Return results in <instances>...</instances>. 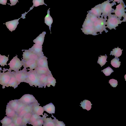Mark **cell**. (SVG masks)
<instances>
[{
	"mask_svg": "<svg viewBox=\"0 0 126 126\" xmlns=\"http://www.w3.org/2000/svg\"><path fill=\"white\" fill-rule=\"evenodd\" d=\"M9 56L7 57L5 55H2L0 54V65L1 66L7 65V63L9 60Z\"/></svg>",
	"mask_w": 126,
	"mask_h": 126,
	"instance_id": "8d00e7d4",
	"label": "cell"
},
{
	"mask_svg": "<svg viewBox=\"0 0 126 126\" xmlns=\"http://www.w3.org/2000/svg\"><path fill=\"white\" fill-rule=\"evenodd\" d=\"M21 17L18 19L9 21L5 23V24L9 30L11 32L15 30L19 23L18 21Z\"/></svg>",
	"mask_w": 126,
	"mask_h": 126,
	"instance_id": "4fadbf2b",
	"label": "cell"
},
{
	"mask_svg": "<svg viewBox=\"0 0 126 126\" xmlns=\"http://www.w3.org/2000/svg\"><path fill=\"white\" fill-rule=\"evenodd\" d=\"M23 50H24V51L23 52V59H22L23 60H33L37 61L39 57L36 54L29 49Z\"/></svg>",
	"mask_w": 126,
	"mask_h": 126,
	"instance_id": "9c48e42d",
	"label": "cell"
},
{
	"mask_svg": "<svg viewBox=\"0 0 126 126\" xmlns=\"http://www.w3.org/2000/svg\"><path fill=\"white\" fill-rule=\"evenodd\" d=\"M44 110L49 114H54L55 112V107L52 103H50L43 107Z\"/></svg>",
	"mask_w": 126,
	"mask_h": 126,
	"instance_id": "44dd1931",
	"label": "cell"
},
{
	"mask_svg": "<svg viewBox=\"0 0 126 126\" xmlns=\"http://www.w3.org/2000/svg\"><path fill=\"white\" fill-rule=\"evenodd\" d=\"M108 19H107L106 25V28H108L110 30L113 29L116 30L115 28L118 26V25L121 24L122 22L121 19L119 18L115 15L111 14L108 16Z\"/></svg>",
	"mask_w": 126,
	"mask_h": 126,
	"instance_id": "5b68a950",
	"label": "cell"
},
{
	"mask_svg": "<svg viewBox=\"0 0 126 126\" xmlns=\"http://www.w3.org/2000/svg\"><path fill=\"white\" fill-rule=\"evenodd\" d=\"M18 0H9L11 4H10L11 6L14 5L16 4L17 2H18Z\"/></svg>",
	"mask_w": 126,
	"mask_h": 126,
	"instance_id": "bcb514c9",
	"label": "cell"
},
{
	"mask_svg": "<svg viewBox=\"0 0 126 126\" xmlns=\"http://www.w3.org/2000/svg\"><path fill=\"white\" fill-rule=\"evenodd\" d=\"M93 27V22L90 19L87 17H86V18L84 22L82 25V27Z\"/></svg>",
	"mask_w": 126,
	"mask_h": 126,
	"instance_id": "74e56055",
	"label": "cell"
},
{
	"mask_svg": "<svg viewBox=\"0 0 126 126\" xmlns=\"http://www.w3.org/2000/svg\"><path fill=\"white\" fill-rule=\"evenodd\" d=\"M40 104L38 102L34 103L33 104L32 112L39 116L43 115L44 110L43 107L39 106Z\"/></svg>",
	"mask_w": 126,
	"mask_h": 126,
	"instance_id": "9a60e30c",
	"label": "cell"
},
{
	"mask_svg": "<svg viewBox=\"0 0 126 126\" xmlns=\"http://www.w3.org/2000/svg\"><path fill=\"white\" fill-rule=\"evenodd\" d=\"M48 115L46 113H44L43 115V118L44 121L43 125L44 126H55L53 120L51 117L46 118Z\"/></svg>",
	"mask_w": 126,
	"mask_h": 126,
	"instance_id": "e0dca14e",
	"label": "cell"
},
{
	"mask_svg": "<svg viewBox=\"0 0 126 126\" xmlns=\"http://www.w3.org/2000/svg\"><path fill=\"white\" fill-rule=\"evenodd\" d=\"M8 0H0V4L6 5Z\"/></svg>",
	"mask_w": 126,
	"mask_h": 126,
	"instance_id": "7dc6e473",
	"label": "cell"
},
{
	"mask_svg": "<svg viewBox=\"0 0 126 126\" xmlns=\"http://www.w3.org/2000/svg\"><path fill=\"white\" fill-rule=\"evenodd\" d=\"M107 19L103 18L101 17L98 19L93 23L94 27L95 32L97 33L99 32L100 34H102V32L104 31L107 33L108 31L107 30L105 25H106L107 22L106 21Z\"/></svg>",
	"mask_w": 126,
	"mask_h": 126,
	"instance_id": "3957f363",
	"label": "cell"
},
{
	"mask_svg": "<svg viewBox=\"0 0 126 126\" xmlns=\"http://www.w3.org/2000/svg\"><path fill=\"white\" fill-rule=\"evenodd\" d=\"M126 6L124 2L120 3L116 6V8L113 11L115 15L120 19L125 13L126 9H125Z\"/></svg>",
	"mask_w": 126,
	"mask_h": 126,
	"instance_id": "30bf717a",
	"label": "cell"
},
{
	"mask_svg": "<svg viewBox=\"0 0 126 126\" xmlns=\"http://www.w3.org/2000/svg\"><path fill=\"white\" fill-rule=\"evenodd\" d=\"M82 32L85 34H91L95 35L98 34L95 32L94 27H85L81 28Z\"/></svg>",
	"mask_w": 126,
	"mask_h": 126,
	"instance_id": "ac0fdd59",
	"label": "cell"
},
{
	"mask_svg": "<svg viewBox=\"0 0 126 126\" xmlns=\"http://www.w3.org/2000/svg\"><path fill=\"white\" fill-rule=\"evenodd\" d=\"M32 2L33 5L30 8L29 11L32 10L34 8V7H37L40 5L43 4L47 6V5L44 3V0H33Z\"/></svg>",
	"mask_w": 126,
	"mask_h": 126,
	"instance_id": "e575fe53",
	"label": "cell"
},
{
	"mask_svg": "<svg viewBox=\"0 0 126 126\" xmlns=\"http://www.w3.org/2000/svg\"><path fill=\"white\" fill-rule=\"evenodd\" d=\"M115 2L112 0H107L101 4L102 9V14L101 17L107 19V17L112 13H113L114 9L112 8V7L116 5Z\"/></svg>",
	"mask_w": 126,
	"mask_h": 126,
	"instance_id": "7a4b0ae2",
	"label": "cell"
},
{
	"mask_svg": "<svg viewBox=\"0 0 126 126\" xmlns=\"http://www.w3.org/2000/svg\"><path fill=\"white\" fill-rule=\"evenodd\" d=\"M0 122L2 124V126H8L13 122V121L12 118L5 116Z\"/></svg>",
	"mask_w": 126,
	"mask_h": 126,
	"instance_id": "836d02e7",
	"label": "cell"
},
{
	"mask_svg": "<svg viewBox=\"0 0 126 126\" xmlns=\"http://www.w3.org/2000/svg\"><path fill=\"white\" fill-rule=\"evenodd\" d=\"M27 70V69L23 68L22 70L16 72L14 71L15 78L19 84L22 82H25L28 76V71Z\"/></svg>",
	"mask_w": 126,
	"mask_h": 126,
	"instance_id": "52a82bcc",
	"label": "cell"
},
{
	"mask_svg": "<svg viewBox=\"0 0 126 126\" xmlns=\"http://www.w3.org/2000/svg\"><path fill=\"white\" fill-rule=\"evenodd\" d=\"M101 56L100 57H98L97 63H99L102 67L107 62V56L106 54H105V55H101Z\"/></svg>",
	"mask_w": 126,
	"mask_h": 126,
	"instance_id": "d6a6232c",
	"label": "cell"
},
{
	"mask_svg": "<svg viewBox=\"0 0 126 126\" xmlns=\"http://www.w3.org/2000/svg\"><path fill=\"white\" fill-rule=\"evenodd\" d=\"M47 59L44 55L39 57L37 61L38 66L48 68Z\"/></svg>",
	"mask_w": 126,
	"mask_h": 126,
	"instance_id": "d6986e66",
	"label": "cell"
},
{
	"mask_svg": "<svg viewBox=\"0 0 126 126\" xmlns=\"http://www.w3.org/2000/svg\"><path fill=\"white\" fill-rule=\"evenodd\" d=\"M11 76L10 79L7 84L6 86V87H12L15 89L17 88L18 85L19 84L17 80L14 75V71H11Z\"/></svg>",
	"mask_w": 126,
	"mask_h": 126,
	"instance_id": "5bb4252c",
	"label": "cell"
},
{
	"mask_svg": "<svg viewBox=\"0 0 126 126\" xmlns=\"http://www.w3.org/2000/svg\"><path fill=\"white\" fill-rule=\"evenodd\" d=\"M101 71H102L106 76H110L112 72H114L112 69L109 66L101 70Z\"/></svg>",
	"mask_w": 126,
	"mask_h": 126,
	"instance_id": "b9f144b4",
	"label": "cell"
},
{
	"mask_svg": "<svg viewBox=\"0 0 126 126\" xmlns=\"http://www.w3.org/2000/svg\"><path fill=\"white\" fill-rule=\"evenodd\" d=\"M19 101L18 99H15L10 101L7 103L8 106L16 112L18 107Z\"/></svg>",
	"mask_w": 126,
	"mask_h": 126,
	"instance_id": "484cf974",
	"label": "cell"
},
{
	"mask_svg": "<svg viewBox=\"0 0 126 126\" xmlns=\"http://www.w3.org/2000/svg\"><path fill=\"white\" fill-rule=\"evenodd\" d=\"M25 83H28L31 86L43 88V86L40 80L38 75L35 70L28 71V76Z\"/></svg>",
	"mask_w": 126,
	"mask_h": 126,
	"instance_id": "6da1fadb",
	"label": "cell"
},
{
	"mask_svg": "<svg viewBox=\"0 0 126 126\" xmlns=\"http://www.w3.org/2000/svg\"><path fill=\"white\" fill-rule=\"evenodd\" d=\"M50 8L48 9L47 12V15L45 18V23L49 27V29L51 33V24L53 22V20L52 17L50 15Z\"/></svg>",
	"mask_w": 126,
	"mask_h": 126,
	"instance_id": "7402d4cb",
	"label": "cell"
},
{
	"mask_svg": "<svg viewBox=\"0 0 126 126\" xmlns=\"http://www.w3.org/2000/svg\"><path fill=\"white\" fill-rule=\"evenodd\" d=\"M16 114V112L7 104L6 110V115L7 116L12 118L14 117Z\"/></svg>",
	"mask_w": 126,
	"mask_h": 126,
	"instance_id": "f1b7e54d",
	"label": "cell"
},
{
	"mask_svg": "<svg viewBox=\"0 0 126 126\" xmlns=\"http://www.w3.org/2000/svg\"><path fill=\"white\" fill-rule=\"evenodd\" d=\"M124 17L123 20H122V22H125L126 21V13H125L123 16Z\"/></svg>",
	"mask_w": 126,
	"mask_h": 126,
	"instance_id": "c3c4849f",
	"label": "cell"
},
{
	"mask_svg": "<svg viewBox=\"0 0 126 126\" xmlns=\"http://www.w3.org/2000/svg\"><path fill=\"white\" fill-rule=\"evenodd\" d=\"M48 75V74L38 75L40 82L43 87H44V88H45L47 86Z\"/></svg>",
	"mask_w": 126,
	"mask_h": 126,
	"instance_id": "f546056e",
	"label": "cell"
},
{
	"mask_svg": "<svg viewBox=\"0 0 126 126\" xmlns=\"http://www.w3.org/2000/svg\"><path fill=\"white\" fill-rule=\"evenodd\" d=\"M18 100L27 105L38 103L37 100L33 95L30 94L24 95Z\"/></svg>",
	"mask_w": 126,
	"mask_h": 126,
	"instance_id": "ba28073f",
	"label": "cell"
},
{
	"mask_svg": "<svg viewBox=\"0 0 126 126\" xmlns=\"http://www.w3.org/2000/svg\"><path fill=\"white\" fill-rule=\"evenodd\" d=\"M32 113V112L28 113L22 117V122L21 126H24L28 124Z\"/></svg>",
	"mask_w": 126,
	"mask_h": 126,
	"instance_id": "4316f807",
	"label": "cell"
},
{
	"mask_svg": "<svg viewBox=\"0 0 126 126\" xmlns=\"http://www.w3.org/2000/svg\"><path fill=\"white\" fill-rule=\"evenodd\" d=\"M22 60L23 63L24 68L27 69L28 68L29 71L35 70L38 66L37 61L33 60L24 61Z\"/></svg>",
	"mask_w": 126,
	"mask_h": 126,
	"instance_id": "8fae6325",
	"label": "cell"
},
{
	"mask_svg": "<svg viewBox=\"0 0 126 126\" xmlns=\"http://www.w3.org/2000/svg\"><path fill=\"white\" fill-rule=\"evenodd\" d=\"M56 83V79L53 77L52 74H51L48 75L47 86L48 87H50V85L54 87Z\"/></svg>",
	"mask_w": 126,
	"mask_h": 126,
	"instance_id": "83f0119b",
	"label": "cell"
},
{
	"mask_svg": "<svg viewBox=\"0 0 126 126\" xmlns=\"http://www.w3.org/2000/svg\"><path fill=\"white\" fill-rule=\"evenodd\" d=\"M88 13L86 16L88 17L90 20L93 23L95 22L98 19V18L92 13L88 12Z\"/></svg>",
	"mask_w": 126,
	"mask_h": 126,
	"instance_id": "7bdbcfd3",
	"label": "cell"
},
{
	"mask_svg": "<svg viewBox=\"0 0 126 126\" xmlns=\"http://www.w3.org/2000/svg\"><path fill=\"white\" fill-rule=\"evenodd\" d=\"M39 57L44 56L42 51V46L40 45L35 44L31 48L29 49Z\"/></svg>",
	"mask_w": 126,
	"mask_h": 126,
	"instance_id": "7c38bea8",
	"label": "cell"
},
{
	"mask_svg": "<svg viewBox=\"0 0 126 126\" xmlns=\"http://www.w3.org/2000/svg\"><path fill=\"white\" fill-rule=\"evenodd\" d=\"M123 50V49L121 50V48H119L118 47L117 48L115 47L113 49L112 51H111L110 55H114L115 57H118L121 55Z\"/></svg>",
	"mask_w": 126,
	"mask_h": 126,
	"instance_id": "4dcf8cb0",
	"label": "cell"
},
{
	"mask_svg": "<svg viewBox=\"0 0 126 126\" xmlns=\"http://www.w3.org/2000/svg\"><path fill=\"white\" fill-rule=\"evenodd\" d=\"M35 70L38 75L43 74H51L49 68L46 67L38 66Z\"/></svg>",
	"mask_w": 126,
	"mask_h": 126,
	"instance_id": "ffe728a7",
	"label": "cell"
},
{
	"mask_svg": "<svg viewBox=\"0 0 126 126\" xmlns=\"http://www.w3.org/2000/svg\"><path fill=\"white\" fill-rule=\"evenodd\" d=\"M42 117H41L40 116L32 112V116L28 124H31L33 123L38 119L41 118Z\"/></svg>",
	"mask_w": 126,
	"mask_h": 126,
	"instance_id": "f35d334b",
	"label": "cell"
},
{
	"mask_svg": "<svg viewBox=\"0 0 126 126\" xmlns=\"http://www.w3.org/2000/svg\"><path fill=\"white\" fill-rule=\"evenodd\" d=\"M109 83L113 87H116L118 84L117 80L113 79H110L109 81Z\"/></svg>",
	"mask_w": 126,
	"mask_h": 126,
	"instance_id": "f6af8a7d",
	"label": "cell"
},
{
	"mask_svg": "<svg viewBox=\"0 0 126 126\" xmlns=\"http://www.w3.org/2000/svg\"><path fill=\"white\" fill-rule=\"evenodd\" d=\"M19 101V100H18ZM19 104L16 113L18 115L19 113L25 108L27 105L19 101Z\"/></svg>",
	"mask_w": 126,
	"mask_h": 126,
	"instance_id": "ab89813d",
	"label": "cell"
},
{
	"mask_svg": "<svg viewBox=\"0 0 126 126\" xmlns=\"http://www.w3.org/2000/svg\"><path fill=\"white\" fill-rule=\"evenodd\" d=\"M88 12L92 13L98 18H100L102 14L101 4H99L96 5Z\"/></svg>",
	"mask_w": 126,
	"mask_h": 126,
	"instance_id": "2e32d148",
	"label": "cell"
},
{
	"mask_svg": "<svg viewBox=\"0 0 126 126\" xmlns=\"http://www.w3.org/2000/svg\"><path fill=\"white\" fill-rule=\"evenodd\" d=\"M44 121L43 117L37 119L33 123L31 124V125L33 126H40L43 125Z\"/></svg>",
	"mask_w": 126,
	"mask_h": 126,
	"instance_id": "60d3db41",
	"label": "cell"
},
{
	"mask_svg": "<svg viewBox=\"0 0 126 126\" xmlns=\"http://www.w3.org/2000/svg\"><path fill=\"white\" fill-rule=\"evenodd\" d=\"M46 34V32H43L34 39L33 41L35 44L42 45L44 42L45 35Z\"/></svg>",
	"mask_w": 126,
	"mask_h": 126,
	"instance_id": "603a6c76",
	"label": "cell"
},
{
	"mask_svg": "<svg viewBox=\"0 0 126 126\" xmlns=\"http://www.w3.org/2000/svg\"><path fill=\"white\" fill-rule=\"evenodd\" d=\"M52 117L54 118L53 120L55 124V126H65L63 121H58L52 114Z\"/></svg>",
	"mask_w": 126,
	"mask_h": 126,
	"instance_id": "ee69618b",
	"label": "cell"
},
{
	"mask_svg": "<svg viewBox=\"0 0 126 126\" xmlns=\"http://www.w3.org/2000/svg\"><path fill=\"white\" fill-rule=\"evenodd\" d=\"M113 1L115 2H117L118 3L124 2L123 0H114Z\"/></svg>",
	"mask_w": 126,
	"mask_h": 126,
	"instance_id": "681fc988",
	"label": "cell"
},
{
	"mask_svg": "<svg viewBox=\"0 0 126 126\" xmlns=\"http://www.w3.org/2000/svg\"><path fill=\"white\" fill-rule=\"evenodd\" d=\"M13 122L16 126H21L22 122V117L16 115L12 118Z\"/></svg>",
	"mask_w": 126,
	"mask_h": 126,
	"instance_id": "1f68e13d",
	"label": "cell"
},
{
	"mask_svg": "<svg viewBox=\"0 0 126 126\" xmlns=\"http://www.w3.org/2000/svg\"><path fill=\"white\" fill-rule=\"evenodd\" d=\"M8 126H16L14 123L12 122L10 124L8 125Z\"/></svg>",
	"mask_w": 126,
	"mask_h": 126,
	"instance_id": "f907efd6",
	"label": "cell"
},
{
	"mask_svg": "<svg viewBox=\"0 0 126 126\" xmlns=\"http://www.w3.org/2000/svg\"><path fill=\"white\" fill-rule=\"evenodd\" d=\"M33 104L27 105L18 115L22 117L25 114L29 112H32V106Z\"/></svg>",
	"mask_w": 126,
	"mask_h": 126,
	"instance_id": "cb8c5ba5",
	"label": "cell"
},
{
	"mask_svg": "<svg viewBox=\"0 0 126 126\" xmlns=\"http://www.w3.org/2000/svg\"><path fill=\"white\" fill-rule=\"evenodd\" d=\"M80 106L84 109L88 111L90 110L91 109V106L92 105L90 101L87 100L85 99L81 101L80 103Z\"/></svg>",
	"mask_w": 126,
	"mask_h": 126,
	"instance_id": "d4e9b609",
	"label": "cell"
},
{
	"mask_svg": "<svg viewBox=\"0 0 126 126\" xmlns=\"http://www.w3.org/2000/svg\"><path fill=\"white\" fill-rule=\"evenodd\" d=\"M6 71L5 68L2 70L3 72L1 73L0 77V84L2 85V89H4L9 82L11 77V72L10 71Z\"/></svg>",
	"mask_w": 126,
	"mask_h": 126,
	"instance_id": "8992f818",
	"label": "cell"
},
{
	"mask_svg": "<svg viewBox=\"0 0 126 126\" xmlns=\"http://www.w3.org/2000/svg\"><path fill=\"white\" fill-rule=\"evenodd\" d=\"M1 70H2V68L1 67H0V74L1 73Z\"/></svg>",
	"mask_w": 126,
	"mask_h": 126,
	"instance_id": "816d5d0a",
	"label": "cell"
},
{
	"mask_svg": "<svg viewBox=\"0 0 126 126\" xmlns=\"http://www.w3.org/2000/svg\"><path fill=\"white\" fill-rule=\"evenodd\" d=\"M17 55L15 56L10 61L8 64L9 65V69H6V71H11L12 70L16 72L19 71L22 66L23 65V63L22 60L21 61L17 57Z\"/></svg>",
	"mask_w": 126,
	"mask_h": 126,
	"instance_id": "277c9868",
	"label": "cell"
},
{
	"mask_svg": "<svg viewBox=\"0 0 126 126\" xmlns=\"http://www.w3.org/2000/svg\"><path fill=\"white\" fill-rule=\"evenodd\" d=\"M119 59L118 57H115L111 61L110 63L114 67L119 68L121 62L119 61Z\"/></svg>",
	"mask_w": 126,
	"mask_h": 126,
	"instance_id": "d590c367",
	"label": "cell"
}]
</instances>
